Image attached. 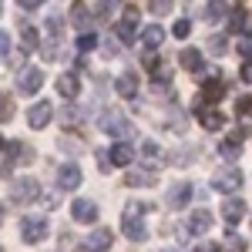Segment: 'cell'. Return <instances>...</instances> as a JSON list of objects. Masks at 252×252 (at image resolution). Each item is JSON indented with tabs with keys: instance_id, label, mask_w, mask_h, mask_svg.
Segmentation results:
<instances>
[{
	"instance_id": "c3c4849f",
	"label": "cell",
	"mask_w": 252,
	"mask_h": 252,
	"mask_svg": "<svg viewBox=\"0 0 252 252\" xmlns=\"http://www.w3.org/2000/svg\"><path fill=\"white\" fill-rule=\"evenodd\" d=\"M161 252H178V249H161Z\"/></svg>"
},
{
	"instance_id": "ee69618b",
	"label": "cell",
	"mask_w": 252,
	"mask_h": 252,
	"mask_svg": "<svg viewBox=\"0 0 252 252\" xmlns=\"http://www.w3.org/2000/svg\"><path fill=\"white\" fill-rule=\"evenodd\" d=\"M242 81L252 84V61H242Z\"/></svg>"
},
{
	"instance_id": "5b68a950",
	"label": "cell",
	"mask_w": 252,
	"mask_h": 252,
	"mask_svg": "<svg viewBox=\"0 0 252 252\" xmlns=\"http://www.w3.org/2000/svg\"><path fill=\"white\" fill-rule=\"evenodd\" d=\"M101 128H104L108 135H115V138H128L131 135V121H128L125 115H118V111H111V115L101 118Z\"/></svg>"
},
{
	"instance_id": "52a82bcc",
	"label": "cell",
	"mask_w": 252,
	"mask_h": 252,
	"mask_svg": "<svg viewBox=\"0 0 252 252\" xmlns=\"http://www.w3.org/2000/svg\"><path fill=\"white\" fill-rule=\"evenodd\" d=\"M111 239H115V235L108 232V229H94V232L81 242V252H108L111 249Z\"/></svg>"
},
{
	"instance_id": "e0dca14e",
	"label": "cell",
	"mask_w": 252,
	"mask_h": 252,
	"mask_svg": "<svg viewBox=\"0 0 252 252\" xmlns=\"http://www.w3.org/2000/svg\"><path fill=\"white\" fill-rule=\"evenodd\" d=\"M125 185H131V189H152L155 185V172L152 168H131V172L125 175Z\"/></svg>"
},
{
	"instance_id": "7dc6e473",
	"label": "cell",
	"mask_w": 252,
	"mask_h": 252,
	"mask_svg": "<svg viewBox=\"0 0 252 252\" xmlns=\"http://www.w3.org/2000/svg\"><path fill=\"white\" fill-rule=\"evenodd\" d=\"M0 225H3V202H0Z\"/></svg>"
},
{
	"instance_id": "d6986e66",
	"label": "cell",
	"mask_w": 252,
	"mask_h": 252,
	"mask_svg": "<svg viewBox=\"0 0 252 252\" xmlns=\"http://www.w3.org/2000/svg\"><path fill=\"white\" fill-rule=\"evenodd\" d=\"M242 215H246V205H242L239 198H229V202L222 205V219H225L229 225H235V222H242Z\"/></svg>"
},
{
	"instance_id": "bcb514c9",
	"label": "cell",
	"mask_w": 252,
	"mask_h": 252,
	"mask_svg": "<svg viewBox=\"0 0 252 252\" xmlns=\"http://www.w3.org/2000/svg\"><path fill=\"white\" fill-rule=\"evenodd\" d=\"M20 7H31V10H34V7H40V3H44V0H17Z\"/></svg>"
},
{
	"instance_id": "ffe728a7",
	"label": "cell",
	"mask_w": 252,
	"mask_h": 252,
	"mask_svg": "<svg viewBox=\"0 0 252 252\" xmlns=\"http://www.w3.org/2000/svg\"><path fill=\"white\" fill-rule=\"evenodd\" d=\"M115 91H118L121 97H135V94H138V78H135V74H118Z\"/></svg>"
},
{
	"instance_id": "7a4b0ae2",
	"label": "cell",
	"mask_w": 252,
	"mask_h": 252,
	"mask_svg": "<svg viewBox=\"0 0 252 252\" xmlns=\"http://www.w3.org/2000/svg\"><path fill=\"white\" fill-rule=\"evenodd\" d=\"M47 232H51V225H47V219H44V215H27V219L20 222V239H24L27 246L44 242Z\"/></svg>"
},
{
	"instance_id": "8d00e7d4",
	"label": "cell",
	"mask_w": 252,
	"mask_h": 252,
	"mask_svg": "<svg viewBox=\"0 0 252 252\" xmlns=\"http://www.w3.org/2000/svg\"><path fill=\"white\" fill-rule=\"evenodd\" d=\"M172 34H175V37H178V40H185V37H189V34H192V24H189V20H178V24H175V27H172Z\"/></svg>"
},
{
	"instance_id": "484cf974",
	"label": "cell",
	"mask_w": 252,
	"mask_h": 252,
	"mask_svg": "<svg viewBox=\"0 0 252 252\" xmlns=\"http://www.w3.org/2000/svg\"><path fill=\"white\" fill-rule=\"evenodd\" d=\"M182 67H185V71H195V74H198V71H205V67H202V54H198V51H182Z\"/></svg>"
},
{
	"instance_id": "603a6c76",
	"label": "cell",
	"mask_w": 252,
	"mask_h": 252,
	"mask_svg": "<svg viewBox=\"0 0 252 252\" xmlns=\"http://www.w3.org/2000/svg\"><path fill=\"white\" fill-rule=\"evenodd\" d=\"M239 145H242V141H239L235 135H229L225 141H222V145H219V155L225 158V161H235V158L242 155V148H239Z\"/></svg>"
},
{
	"instance_id": "7bdbcfd3",
	"label": "cell",
	"mask_w": 252,
	"mask_h": 252,
	"mask_svg": "<svg viewBox=\"0 0 252 252\" xmlns=\"http://www.w3.org/2000/svg\"><path fill=\"white\" fill-rule=\"evenodd\" d=\"M14 115V104H10V97H0V118H10Z\"/></svg>"
},
{
	"instance_id": "ac0fdd59",
	"label": "cell",
	"mask_w": 252,
	"mask_h": 252,
	"mask_svg": "<svg viewBox=\"0 0 252 252\" xmlns=\"http://www.w3.org/2000/svg\"><path fill=\"white\" fill-rule=\"evenodd\" d=\"M71 24L78 27L81 34H88V31H91V10H88L84 3H74V7H71Z\"/></svg>"
},
{
	"instance_id": "5bb4252c",
	"label": "cell",
	"mask_w": 252,
	"mask_h": 252,
	"mask_svg": "<svg viewBox=\"0 0 252 252\" xmlns=\"http://www.w3.org/2000/svg\"><path fill=\"white\" fill-rule=\"evenodd\" d=\"M198 125L205 131H219V128H225V115L219 108H198Z\"/></svg>"
},
{
	"instance_id": "d590c367",
	"label": "cell",
	"mask_w": 252,
	"mask_h": 252,
	"mask_svg": "<svg viewBox=\"0 0 252 252\" xmlns=\"http://www.w3.org/2000/svg\"><path fill=\"white\" fill-rule=\"evenodd\" d=\"M239 54H242V61H252V34H242V40H239Z\"/></svg>"
},
{
	"instance_id": "6da1fadb",
	"label": "cell",
	"mask_w": 252,
	"mask_h": 252,
	"mask_svg": "<svg viewBox=\"0 0 252 252\" xmlns=\"http://www.w3.org/2000/svg\"><path fill=\"white\" fill-rule=\"evenodd\" d=\"M145 212H152L148 202H128V205H125V219H121V222H125V235H128L131 242H145V239H148V229L141 225V215Z\"/></svg>"
},
{
	"instance_id": "836d02e7",
	"label": "cell",
	"mask_w": 252,
	"mask_h": 252,
	"mask_svg": "<svg viewBox=\"0 0 252 252\" xmlns=\"http://www.w3.org/2000/svg\"><path fill=\"white\" fill-rule=\"evenodd\" d=\"M121 3V0H97V17H108V14H115V7Z\"/></svg>"
},
{
	"instance_id": "f907efd6",
	"label": "cell",
	"mask_w": 252,
	"mask_h": 252,
	"mask_svg": "<svg viewBox=\"0 0 252 252\" xmlns=\"http://www.w3.org/2000/svg\"><path fill=\"white\" fill-rule=\"evenodd\" d=\"M0 252H3V249H0Z\"/></svg>"
},
{
	"instance_id": "30bf717a",
	"label": "cell",
	"mask_w": 252,
	"mask_h": 252,
	"mask_svg": "<svg viewBox=\"0 0 252 252\" xmlns=\"http://www.w3.org/2000/svg\"><path fill=\"white\" fill-rule=\"evenodd\" d=\"M81 185V168L78 165H61L58 168V189L61 192H74Z\"/></svg>"
},
{
	"instance_id": "3957f363",
	"label": "cell",
	"mask_w": 252,
	"mask_h": 252,
	"mask_svg": "<svg viewBox=\"0 0 252 252\" xmlns=\"http://www.w3.org/2000/svg\"><path fill=\"white\" fill-rule=\"evenodd\" d=\"M239 185H242V172L239 168H219L212 178V189L215 192H225V195L239 192Z\"/></svg>"
},
{
	"instance_id": "9c48e42d",
	"label": "cell",
	"mask_w": 252,
	"mask_h": 252,
	"mask_svg": "<svg viewBox=\"0 0 252 252\" xmlns=\"http://www.w3.org/2000/svg\"><path fill=\"white\" fill-rule=\"evenodd\" d=\"M51 118H54V104H51V101H37V104L27 111V125H31V128H47Z\"/></svg>"
},
{
	"instance_id": "277c9868",
	"label": "cell",
	"mask_w": 252,
	"mask_h": 252,
	"mask_svg": "<svg viewBox=\"0 0 252 252\" xmlns=\"http://www.w3.org/2000/svg\"><path fill=\"white\" fill-rule=\"evenodd\" d=\"M40 84H44V71H40V67H24V71L17 74L20 94H37Z\"/></svg>"
},
{
	"instance_id": "9a60e30c",
	"label": "cell",
	"mask_w": 252,
	"mask_h": 252,
	"mask_svg": "<svg viewBox=\"0 0 252 252\" xmlns=\"http://www.w3.org/2000/svg\"><path fill=\"white\" fill-rule=\"evenodd\" d=\"M209 229H212V212H209V209H195V212L189 215V232L205 235Z\"/></svg>"
},
{
	"instance_id": "1f68e13d",
	"label": "cell",
	"mask_w": 252,
	"mask_h": 252,
	"mask_svg": "<svg viewBox=\"0 0 252 252\" xmlns=\"http://www.w3.org/2000/svg\"><path fill=\"white\" fill-rule=\"evenodd\" d=\"M235 111H239V118H252V94L239 97V101H235Z\"/></svg>"
},
{
	"instance_id": "ab89813d",
	"label": "cell",
	"mask_w": 252,
	"mask_h": 252,
	"mask_svg": "<svg viewBox=\"0 0 252 252\" xmlns=\"http://www.w3.org/2000/svg\"><path fill=\"white\" fill-rule=\"evenodd\" d=\"M118 54H121V47H118V40H104V58H118Z\"/></svg>"
},
{
	"instance_id": "f6af8a7d",
	"label": "cell",
	"mask_w": 252,
	"mask_h": 252,
	"mask_svg": "<svg viewBox=\"0 0 252 252\" xmlns=\"http://www.w3.org/2000/svg\"><path fill=\"white\" fill-rule=\"evenodd\" d=\"M195 252H219V249H215L212 242H202V246H195Z\"/></svg>"
},
{
	"instance_id": "83f0119b",
	"label": "cell",
	"mask_w": 252,
	"mask_h": 252,
	"mask_svg": "<svg viewBox=\"0 0 252 252\" xmlns=\"http://www.w3.org/2000/svg\"><path fill=\"white\" fill-rule=\"evenodd\" d=\"M219 252H246V239L235 235V232H225V242H222Z\"/></svg>"
},
{
	"instance_id": "74e56055",
	"label": "cell",
	"mask_w": 252,
	"mask_h": 252,
	"mask_svg": "<svg viewBox=\"0 0 252 252\" xmlns=\"http://www.w3.org/2000/svg\"><path fill=\"white\" fill-rule=\"evenodd\" d=\"M209 51H212L215 58H222V54L229 51V47H225V37H212V40H209Z\"/></svg>"
},
{
	"instance_id": "f1b7e54d",
	"label": "cell",
	"mask_w": 252,
	"mask_h": 252,
	"mask_svg": "<svg viewBox=\"0 0 252 252\" xmlns=\"http://www.w3.org/2000/svg\"><path fill=\"white\" fill-rule=\"evenodd\" d=\"M40 58H44V61H58V58H61V37L47 40V44L40 47Z\"/></svg>"
},
{
	"instance_id": "ba28073f",
	"label": "cell",
	"mask_w": 252,
	"mask_h": 252,
	"mask_svg": "<svg viewBox=\"0 0 252 252\" xmlns=\"http://www.w3.org/2000/svg\"><path fill=\"white\" fill-rule=\"evenodd\" d=\"M189 198H192V182H175L172 189L165 192V205L168 209H182Z\"/></svg>"
},
{
	"instance_id": "4316f807",
	"label": "cell",
	"mask_w": 252,
	"mask_h": 252,
	"mask_svg": "<svg viewBox=\"0 0 252 252\" xmlns=\"http://www.w3.org/2000/svg\"><path fill=\"white\" fill-rule=\"evenodd\" d=\"M115 34H118V40H125V44H131L135 40V20H118L115 24Z\"/></svg>"
},
{
	"instance_id": "7c38bea8",
	"label": "cell",
	"mask_w": 252,
	"mask_h": 252,
	"mask_svg": "<svg viewBox=\"0 0 252 252\" xmlns=\"http://www.w3.org/2000/svg\"><path fill=\"white\" fill-rule=\"evenodd\" d=\"M71 215H74V222L91 225V222H97V205L91 202V198H78V202L71 205Z\"/></svg>"
},
{
	"instance_id": "8992f818",
	"label": "cell",
	"mask_w": 252,
	"mask_h": 252,
	"mask_svg": "<svg viewBox=\"0 0 252 252\" xmlns=\"http://www.w3.org/2000/svg\"><path fill=\"white\" fill-rule=\"evenodd\" d=\"M40 195V189H37V182H31V178H14L10 182V198L14 202H34Z\"/></svg>"
},
{
	"instance_id": "b9f144b4",
	"label": "cell",
	"mask_w": 252,
	"mask_h": 252,
	"mask_svg": "<svg viewBox=\"0 0 252 252\" xmlns=\"http://www.w3.org/2000/svg\"><path fill=\"white\" fill-rule=\"evenodd\" d=\"M7 54H10V34L0 31V58H7Z\"/></svg>"
},
{
	"instance_id": "8fae6325",
	"label": "cell",
	"mask_w": 252,
	"mask_h": 252,
	"mask_svg": "<svg viewBox=\"0 0 252 252\" xmlns=\"http://www.w3.org/2000/svg\"><path fill=\"white\" fill-rule=\"evenodd\" d=\"M198 78H205V88H202V101H222L225 94V81L222 78H209V71H198Z\"/></svg>"
},
{
	"instance_id": "4fadbf2b",
	"label": "cell",
	"mask_w": 252,
	"mask_h": 252,
	"mask_svg": "<svg viewBox=\"0 0 252 252\" xmlns=\"http://www.w3.org/2000/svg\"><path fill=\"white\" fill-rule=\"evenodd\" d=\"M31 161H34V148H27L24 141L7 145V165H31Z\"/></svg>"
},
{
	"instance_id": "2e32d148",
	"label": "cell",
	"mask_w": 252,
	"mask_h": 252,
	"mask_svg": "<svg viewBox=\"0 0 252 252\" xmlns=\"http://www.w3.org/2000/svg\"><path fill=\"white\" fill-rule=\"evenodd\" d=\"M81 91V81L74 71H67V74H58V94L61 97H67V101H74Z\"/></svg>"
},
{
	"instance_id": "d6a6232c",
	"label": "cell",
	"mask_w": 252,
	"mask_h": 252,
	"mask_svg": "<svg viewBox=\"0 0 252 252\" xmlns=\"http://www.w3.org/2000/svg\"><path fill=\"white\" fill-rule=\"evenodd\" d=\"M141 155L148 158L152 165H158V155H161V152H158V145H155V141H141Z\"/></svg>"
},
{
	"instance_id": "f546056e",
	"label": "cell",
	"mask_w": 252,
	"mask_h": 252,
	"mask_svg": "<svg viewBox=\"0 0 252 252\" xmlns=\"http://www.w3.org/2000/svg\"><path fill=\"white\" fill-rule=\"evenodd\" d=\"M225 10H229L225 0H209V20H222V17H225Z\"/></svg>"
},
{
	"instance_id": "cb8c5ba5",
	"label": "cell",
	"mask_w": 252,
	"mask_h": 252,
	"mask_svg": "<svg viewBox=\"0 0 252 252\" xmlns=\"http://www.w3.org/2000/svg\"><path fill=\"white\" fill-rule=\"evenodd\" d=\"M161 40H165V31H161L158 24H152V27L141 31V44H145V47H158Z\"/></svg>"
},
{
	"instance_id": "e575fe53",
	"label": "cell",
	"mask_w": 252,
	"mask_h": 252,
	"mask_svg": "<svg viewBox=\"0 0 252 252\" xmlns=\"http://www.w3.org/2000/svg\"><path fill=\"white\" fill-rule=\"evenodd\" d=\"M172 7H175V0H152V14H158V17H165Z\"/></svg>"
},
{
	"instance_id": "f35d334b",
	"label": "cell",
	"mask_w": 252,
	"mask_h": 252,
	"mask_svg": "<svg viewBox=\"0 0 252 252\" xmlns=\"http://www.w3.org/2000/svg\"><path fill=\"white\" fill-rule=\"evenodd\" d=\"M61 27H64V17H61V14H51V17H47V31L61 37Z\"/></svg>"
},
{
	"instance_id": "60d3db41",
	"label": "cell",
	"mask_w": 252,
	"mask_h": 252,
	"mask_svg": "<svg viewBox=\"0 0 252 252\" xmlns=\"http://www.w3.org/2000/svg\"><path fill=\"white\" fill-rule=\"evenodd\" d=\"M246 24H249V17H246V14L239 10V14L232 17V31H239V34H242V31H246Z\"/></svg>"
},
{
	"instance_id": "681fc988",
	"label": "cell",
	"mask_w": 252,
	"mask_h": 252,
	"mask_svg": "<svg viewBox=\"0 0 252 252\" xmlns=\"http://www.w3.org/2000/svg\"><path fill=\"white\" fill-rule=\"evenodd\" d=\"M0 152H3V138H0Z\"/></svg>"
},
{
	"instance_id": "d4e9b609",
	"label": "cell",
	"mask_w": 252,
	"mask_h": 252,
	"mask_svg": "<svg viewBox=\"0 0 252 252\" xmlns=\"http://www.w3.org/2000/svg\"><path fill=\"white\" fill-rule=\"evenodd\" d=\"M58 121L61 125H78V121H84V111H81L78 104H67V108L58 111Z\"/></svg>"
},
{
	"instance_id": "7402d4cb",
	"label": "cell",
	"mask_w": 252,
	"mask_h": 252,
	"mask_svg": "<svg viewBox=\"0 0 252 252\" xmlns=\"http://www.w3.org/2000/svg\"><path fill=\"white\" fill-rule=\"evenodd\" d=\"M17 27H20V40H24V51H27V54H31V51H37V47H40V44H37V31H34V27H31L27 20H20Z\"/></svg>"
},
{
	"instance_id": "4dcf8cb0",
	"label": "cell",
	"mask_w": 252,
	"mask_h": 252,
	"mask_svg": "<svg viewBox=\"0 0 252 252\" xmlns=\"http://www.w3.org/2000/svg\"><path fill=\"white\" fill-rule=\"evenodd\" d=\"M94 47H97V37L91 34V31H88V34H81V37H78V51H81V54H88V51H94Z\"/></svg>"
},
{
	"instance_id": "44dd1931",
	"label": "cell",
	"mask_w": 252,
	"mask_h": 252,
	"mask_svg": "<svg viewBox=\"0 0 252 252\" xmlns=\"http://www.w3.org/2000/svg\"><path fill=\"white\" fill-rule=\"evenodd\" d=\"M108 155H111V161H115V165H131V158H135V148H131L128 141H118V145L111 148V152H108Z\"/></svg>"
}]
</instances>
